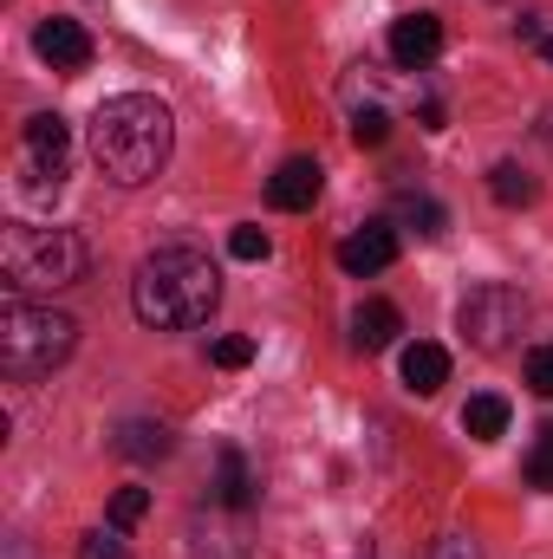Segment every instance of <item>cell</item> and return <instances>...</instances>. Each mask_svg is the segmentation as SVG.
<instances>
[{
	"label": "cell",
	"mask_w": 553,
	"mask_h": 559,
	"mask_svg": "<svg viewBox=\"0 0 553 559\" xmlns=\"http://www.w3.org/2000/svg\"><path fill=\"white\" fill-rule=\"evenodd\" d=\"M443 384H449V352H443V345H430V338L404 345V391H416V397H436Z\"/></svg>",
	"instance_id": "obj_12"
},
{
	"label": "cell",
	"mask_w": 553,
	"mask_h": 559,
	"mask_svg": "<svg viewBox=\"0 0 553 559\" xmlns=\"http://www.w3.org/2000/svg\"><path fill=\"white\" fill-rule=\"evenodd\" d=\"M430 559H482L475 554V540H469V534H449V540H436V554Z\"/></svg>",
	"instance_id": "obj_25"
},
{
	"label": "cell",
	"mask_w": 553,
	"mask_h": 559,
	"mask_svg": "<svg viewBox=\"0 0 553 559\" xmlns=\"http://www.w3.org/2000/svg\"><path fill=\"white\" fill-rule=\"evenodd\" d=\"M209 358H215L222 371H248V365H255V338H248V332H228V338L209 345Z\"/></svg>",
	"instance_id": "obj_18"
},
{
	"label": "cell",
	"mask_w": 553,
	"mask_h": 559,
	"mask_svg": "<svg viewBox=\"0 0 553 559\" xmlns=\"http://www.w3.org/2000/svg\"><path fill=\"white\" fill-rule=\"evenodd\" d=\"M79 559H131L125 527H98V534H85V540H79Z\"/></svg>",
	"instance_id": "obj_20"
},
{
	"label": "cell",
	"mask_w": 553,
	"mask_h": 559,
	"mask_svg": "<svg viewBox=\"0 0 553 559\" xmlns=\"http://www.w3.org/2000/svg\"><path fill=\"white\" fill-rule=\"evenodd\" d=\"M489 195H495L502 209H528V202L541 195V182H534L521 163H495V169H489Z\"/></svg>",
	"instance_id": "obj_16"
},
{
	"label": "cell",
	"mask_w": 553,
	"mask_h": 559,
	"mask_svg": "<svg viewBox=\"0 0 553 559\" xmlns=\"http://www.w3.org/2000/svg\"><path fill=\"white\" fill-rule=\"evenodd\" d=\"M462 429H469L475 442H495V436H508V397H495V391L469 397V404H462Z\"/></svg>",
	"instance_id": "obj_15"
},
{
	"label": "cell",
	"mask_w": 553,
	"mask_h": 559,
	"mask_svg": "<svg viewBox=\"0 0 553 559\" xmlns=\"http://www.w3.org/2000/svg\"><path fill=\"white\" fill-rule=\"evenodd\" d=\"M398 332H404V312L391 299H358L352 306V345L358 352H385V345H398Z\"/></svg>",
	"instance_id": "obj_11"
},
{
	"label": "cell",
	"mask_w": 553,
	"mask_h": 559,
	"mask_svg": "<svg viewBox=\"0 0 553 559\" xmlns=\"http://www.w3.org/2000/svg\"><path fill=\"white\" fill-rule=\"evenodd\" d=\"M528 384H534L541 397H553V345H534V352H528Z\"/></svg>",
	"instance_id": "obj_24"
},
{
	"label": "cell",
	"mask_w": 553,
	"mask_h": 559,
	"mask_svg": "<svg viewBox=\"0 0 553 559\" xmlns=\"http://www.w3.org/2000/svg\"><path fill=\"white\" fill-rule=\"evenodd\" d=\"M131 306L150 332H189L222 306V267L202 248H156L131 280Z\"/></svg>",
	"instance_id": "obj_2"
},
{
	"label": "cell",
	"mask_w": 553,
	"mask_h": 559,
	"mask_svg": "<svg viewBox=\"0 0 553 559\" xmlns=\"http://www.w3.org/2000/svg\"><path fill=\"white\" fill-rule=\"evenodd\" d=\"M391 261H398V228H391V222H365V228H352V235L339 241V267L352 280L385 274Z\"/></svg>",
	"instance_id": "obj_7"
},
{
	"label": "cell",
	"mask_w": 553,
	"mask_h": 559,
	"mask_svg": "<svg viewBox=\"0 0 553 559\" xmlns=\"http://www.w3.org/2000/svg\"><path fill=\"white\" fill-rule=\"evenodd\" d=\"M528 481H534V488H553V423L541 429V442H534V455H528Z\"/></svg>",
	"instance_id": "obj_22"
},
{
	"label": "cell",
	"mask_w": 553,
	"mask_h": 559,
	"mask_svg": "<svg viewBox=\"0 0 553 559\" xmlns=\"http://www.w3.org/2000/svg\"><path fill=\"white\" fill-rule=\"evenodd\" d=\"M398 222H404V228H416V235H443V222H449V215H443V202H430V195H411V202L398 209Z\"/></svg>",
	"instance_id": "obj_17"
},
{
	"label": "cell",
	"mask_w": 553,
	"mask_h": 559,
	"mask_svg": "<svg viewBox=\"0 0 553 559\" xmlns=\"http://www.w3.org/2000/svg\"><path fill=\"white\" fill-rule=\"evenodd\" d=\"M215 501L222 508H248L255 501V475H248V455L242 449H222L215 455Z\"/></svg>",
	"instance_id": "obj_14"
},
{
	"label": "cell",
	"mask_w": 553,
	"mask_h": 559,
	"mask_svg": "<svg viewBox=\"0 0 553 559\" xmlns=\"http://www.w3.org/2000/svg\"><path fill=\"white\" fill-rule=\"evenodd\" d=\"M33 46H39V59H52L59 72H85L92 66V33L79 26V20H39L33 26Z\"/></svg>",
	"instance_id": "obj_8"
},
{
	"label": "cell",
	"mask_w": 553,
	"mask_h": 559,
	"mask_svg": "<svg viewBox=\"0 0 553 559\" xmlns=\"http://www.w3.org/2000/svg\"><path fill=\"white\" fill-rule=\"evenodd\" d=\"M176 150V118L163 98L150 92H125V98H105L98 118H92V163L118 182V189H143L163 176Z\"/></svg>",
	"instance_id": "obj_1"
},
{
	"label": "cell",
	"mask_w": 553,
	"mask_h": 559,
	"mask_svg": "<svg viewBox=\"0 0 553 559\" xmlns=\"http://www.w3.org/2000/svg\"><path fill=\"white\" fill-rule=\"evenodd\" d=\"M541 52H548V66H553V33H548V39H541Z\"/></svg>",
	"instance_id": "obj_26"
},
{
	"label": "cell",
	"mask_w": 553,
	"mask_h": 559,
	"mask_svg": "<svg viewBox=\"0 0 553 559\" xmlns=\"http://www.w3.org/2000/svg\"><path fill=\"white\" fill-rule=\"evenodd\" d=\"M528 319H534V306H528V293L508 286V280H482V286L456 306V332H462L475 352H508V345L528 332Z\"/></svg>",
	"instance_id": "obj_5"
},
{
	"label": "cell",
	"mask_w": 553,
	"mask_h": 559,
	"mask_svg": "<svg viewBox=\"0 0 553 559\" xmlns=\"http://www.w3.org/2000/svg\"><path fill=\"white\" fill-rule=\"evenodd\" d=\"M79 345V325L52 306H33L26 293H7L0 306V371L13 384H33V378H52Z\"/></svg>",
	"instance_id": "obj_3"
},
{
	"label": "cell",
	"mask_w": 553,
	"mask_h": 559,
	"mask_svg": "<svg viewBox=\"0 0 553 559\" xmlns=\"http://www.w3.org/2000/svg\"><path fill=\"white\" fill-rule=\"evenodd\" d=\"M228 254H235V261H268V254H274V241H268V228L242 222V228L228 235Z\"/></svg>",
	"instance_id": "obj_19"
},
{
	"label": "cell",
	"mask_w": 553,
	"mask_h": 559,
	"mask_svg": "<svg viewBox=\"0 0 553 559\" xmlns=\"http://www.w3.org/2000/svg\"><path fill=\"white\" fill-rule=\"evenodd\" d=\"M541 138H548V143H553V111H548V124H541Z\"/></svg>",
	"instance_id": "obj_27"
},
{
	"label": "cell",
	"mask_w": 553,
	"mask_h": 559,
	"mask_svg": "<svg viewBox=\"0 0 553 559\" xmlns=\"http://www.w3.org/2000/svg\"><path fill=\"white\" fill-rule=\"evenodd\" d=\"M319 189H326V169H319L313 156H286L274 176H268V202H274V209H286V215L313 209V202H319Z\"/></svg>",
	"instance_id": "obj_9"
},
{
	"label": "cell",
	"mask_w": 553,
	"mask_h": 559,
	"mask_svg": "<svg viewBox=\"0 0 553 559\" xmlns=\"http://www.w3.org/2000/svg\"><path fill=\"white\" fill-rule=\"evenodd\" d=\"M436 52H443V20H436V13H404V20L391 26V59H398V66L416 72V66H430Z\"/></svg>",
	"instance_id": "obj_10"
},
{
	"label": "cell",
	"mask_w": 553,
	"mask_h": 559,
	"mask_svg": "<svg viewBox=\"0 0 553 559\" xmlns=\"http://www.w3.org/2000/svg\"><path fill=\"white\" fill-rule=\"evenodd\" d=\"M0 274H7V293H66L92 274V248L72 228H7Z\"/></svg>",
	"instance_id": "obj_4"
},
{
	"label": "cell",
	"mask_w": 553,
	"mask_h": 559,
	"mask_svg": "<svg viewBox=\"0 0 553 559\" xmlns=\"http://www.w3.org/2000/svg\"><path fill=\"white\" fill-rule=\"evenodd\" d=\"M66 150H72V131H66V118L59 111H39V118H26V189H46V176L52 182H66Z\"/></svg>",
	"instance_id": "obj_6"
},
{
	"label": "cell",
	"mask_w": 553,
	"mask_h": 559,
	"mask_svg": "<svg viewBox=\"0 0 553 559\" xmlns=\"http://www.w3.org/2000/svg\"><path fill=\"white\" fill-rule=\"evenodd\" d=\"M111 449L118 455H131V462H163L169 449H176V436L163 429V423H118V436H111Z\"/></svg>",
	"instance_id": "obj_13"
},
{
	"label": "cell",
	"mask_w": 553,
	"mask_h": 559,
	"mask_svg": "<svg viewBox=\"0 0 553 559\" xmlns=\"http://www.w3.org/2000/svg\"><path fill=\"white\" fill-rule=\"evenodd\" d=\"M391 138V118H385V111H378V105H372V111H358V118H352V143H385Z\"/></svg>",
	"instance_id": "obj_23"
},
{
	"label": "cell",
	"mask_w": 553,
	"mask_h": 559,
	"mask_svg": "<svg viewBox=\"0 0 553 559\" xmlns=\"http://www.w3.org/2000/svg\"><path fill=\"white\" fill-rule=\"evenodd\" d=\"M150 514V488H118L111 495V527H138Z\"/></svg>",
	"instance_id": "obj_21"
}]
</instances>
